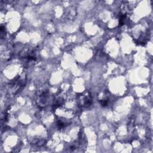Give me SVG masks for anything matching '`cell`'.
<instances>
[{
	"label": "cell",
	"mask_w": 153,
	"mask_h": 153,
	"mask_svg": "<svg viewBox=\"0 0 153 153\" xmlns=\"http://www.w3.org/2000/svg\"><path fill=\"white\" fill-rule=\"evenodd\" d=\"M24 79L21 78L20 76H18L17 78L14 79L9 84L10 89L8 91L11 94L17 93L24 85Z\"/></svg>",
	"instance_id": "obj_2"
},
{
	"label": "cell",
	"mask_w": 153,
	"mask_h": 153,
	"mask_svg": "<svg viewBox=\"0 0 153 153\" xmlns=\"http://www.w3.org/2000/svg\"><path fill=\"white\" fill-rule=\"evenodd\" d=\"M100 102L102 106H107V104H108V99L100 100Z\"/></svg>",
	"instance_id": "obj_3"
},
{
	"label": "cell",
	"mask_w": 153,
	"mask_h": 153,
	"mask_svg": "<svg viewBox=\"0 0 153 153\" xmlns=\"http://www.w3.org/2000/svg\"><path fill=\"white\" fill-rule=\"evenodd\" d=\"M91 95L88 91H85L82 94H80L78 97V105L81 108H88L91 105Z\"/></svg>",
	"instance_id": "obj_1"
}]
</instances>
